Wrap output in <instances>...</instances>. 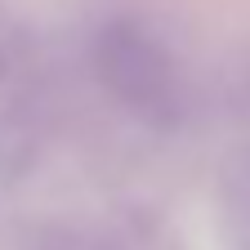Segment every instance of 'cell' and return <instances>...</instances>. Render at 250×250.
<instances>
[{
	"instance_id": "1",
	"label": "cell",
	"mask_w": 250,
	"mask_h": 250,
	"mask_svg": "<svg viewBox=\"0 0 250 250\" xmlns=\"http://www.w3.org/2000/svg\"><path fill=\"white\" fill-rule=\"evenodd\" d=\"M89 62L103 89L130 116L147 125H174L183 116V103H188L183 67L174 49L143 18H130V14L103 18L89 36Z\"/></svg>"
},
{
	"instance_id": "2",
	"label": "cell",
	"mask_w": 250,
	"mask_h": 250,
	"mask_svg": "<svg viewBox=\"0 0 250 250\" xmlns=\"http://www.w3.org/2000/svg\"><path fill=\"white\" fill-rule=\"evenodd\" d=\"M49 107V72L31 27L0 0V130H36Z\"/></svg>"
}]
</instances>
